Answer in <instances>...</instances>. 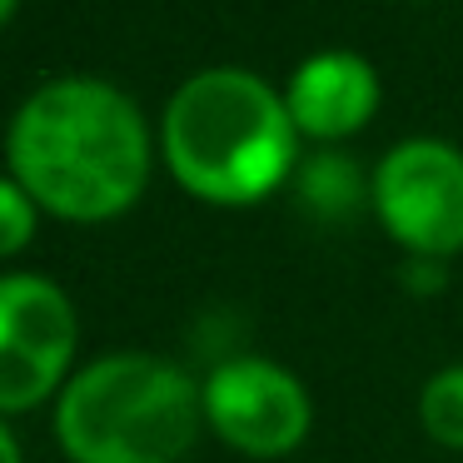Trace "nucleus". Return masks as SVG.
<instances>
[{
	"mask_svg": "<svg viewBox=\"0 0 463 463\" xmlns=\"http://www.w3.org/2000/svg\"><path fill=\"white\" fill-rule=\"evenodd\" d=\"M51 413L71 463H180L204 429L200 379L150 349L85 359Z\"/></svg>",
	"mask_w": 463,
	"mask_h": 463,
	"instance_id": "3",
	"label": "nucleus"
},
{
	"mask_svg": "<svg viewBox=\"0 0 463 463\" xmlns=\"http://www.w3.org/2000/svg\"><path fill=\"white\" fill-rule=\"evenodd\" d=\"M80 354L75 299L35 269L0 274V419L55 403Z\"/></svg>",
	"mask_w": 463,
	"mask_h": 463,
	"instance_id": "4",
	"label": "nucleus"
},
{
	"mask_svg": "<svg viewBox=\"0 0 463 463\" xmlns=\"http://www.w3.org/2000/svg\"><path fill=\"white\" fill-rule=\"evenodd\" d=\"M369 204L403 260L463 254V150L439 135H413L383 150L369 180Z\"/></svg>",
	"mask_w": 463,
	"mask_h": 463,
	"instance_id": "5",
	"label": "nucleus"
},
{
	"mask_svg": "<svg viewBox=\"0 0 463 463\" xmlns=\"http://www.w3.org/2000/svg\"><path fill=\"white\" fill-rule=\"evenodd\" d=\"M0 463H25V449H21V439H15L11 419H0Z\"/></svg>",
	"mask_w": 463,
	"mask_h": 463,
	"instance_id": "12",
	"label": "nucleus"
},
{
	"mask_svg": "<svg viewBox=\"0 0 463 463\" xmlns=\"http://www.w3.org/2000/svg\"><path fill=\"white\" fill-rule=\"evenodd\" d=\"M294 180H299V194L309 210L319 214H349L354 204L364 200V190L369 184L359 180V170H354V160H344V155H314V160H304L299 170H294Z\"/></svg>",
	"mask_w": 463,
	"mask_h": 463,
	"instance_id": "8",
	"label": "nucleus"
},
{
	"mask_svg": "<svg viewBox=\"0 0 463 463\" xmlns=\"http://www.w3.org/2000/svg\"><path fill=\"white\" fill-rule=\"evenodd\" d=\"M204 429L240 458H289L314 429V399L304 379L264 354L214 364L200 379Z\"/></svg>",
	"mask_w": 463,
	"mask_h": 463,
	"instance_id": "6",
	"label": "nucleus"
},
{
	"mask_svg": "<svg viewBox=\"0 0 463 463\" xmlns=\"http://www.w3.org/2000/svg\"><path fill=\"white\" fill-rule=\"evenodd\" d=\"M443 274H449V264H443V260H403V284H409L413 294L443 289Z\"/></svg>",
	"mask_w": 463,
	"mask_h": 463,
	"instance_id": "11",
	"label": "nucleus"
},
{
	"mask_svg": "<svg viewBox=\"0 0 463 463\" xmlns=\"http://www.w3.org/2000/svg\"><path fill=\"white\" fill-rule=\"evenodd\" d=\"M35 230H41V204L31 200L15 175H0V260H15L21 250H31Z\"/></svg>",
	"mask_w": 463,
	"mask_h": 463,
	"instance_id": "10",
	"label": "nucleus"
},
{
	"mask_svg": "<svg viewBox=\"0 0 463 463\" xmlns=\"http://www.w3.org/2000/svg\"><path fill=\"white\" fill-rule=\"evenodd\" d=\"M155 140L175 184L214 210L269 200L299 170V130L284 90L240 65L194 71L165 100Z\"/></svg>",
	"mask_w": 463,
	"mask_h": 463,
	"instance_id": "2",
	"label": "nucleus"
},
{
	"mask_svg": "<svg viewBox=\"0 0 463 463\" xmlns=\"http://www.w3.org/2000/svg\"><path fill=\"white\" fill-rule=\"evenodd\" d=\"M160 140L140 105L95 75H55L15 105L5 125V175L31 190L41 214L105 224L135 210Z\"/></svg>",
	"mask_w": 463,
	"mask_h": 463,
	"instance_id": "1",
	"label": "nucleus"
},
{
	"mask_svg": "<svg viewBox=\"0 0 463 463\" xmlns=\"http://www.w3.org/2000/svg\"><path fill=\"white\" fill-rule=\"evenodd\" d=\"M419 423L439 449L463 453V364H443L419 389Z\"/></svg>",
	"mask_w": 463,
	"mask_h": 463,
	"instance_id": "9",
	"label": "nucleus"
},
{
	"mask_svg": "<svg viewBox=\"0 0 463 463\" xmlns=\"http://www.w3.org/2000/svg\"><path fill=\"white\" fill-rule=\"evenodd\" d=\"M379 71L359 51H314L284 80V105L299 140H349L379 110Z\"/></svg>",
	"mask_w": 463,
	"mask_h": 463,
	"instance_id": "7",
	"label": "nucleus"
},
{
	"mask_svg": "<svg viewBox=\"0 0 463 463\" xmlns=\"http://www.w3.org/2000/svg\"><path fill=\"white\" fill-rule=\"evenodd\" d=\"M15 5H21V0H0V25H5V21L15 15Z\"/></svg>",
	"mask_w": 463,
	"mask_h": 463,
	"instance_id": "13",
	"label": "nucleus"
}]
</instances>
